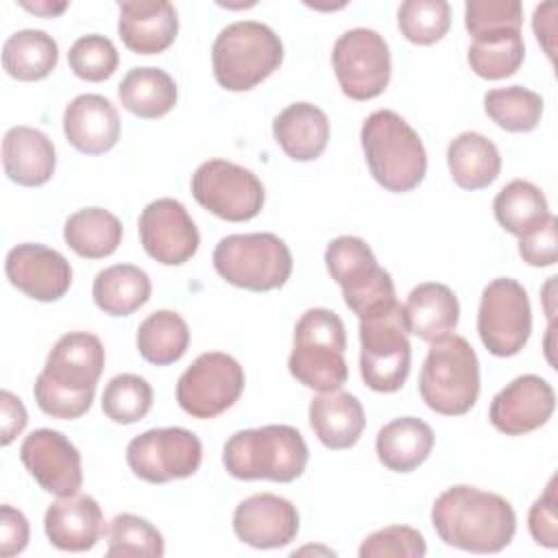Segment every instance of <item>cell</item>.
Returning a JSON list of instances; mask_svg holds the SVG:
<instances>
[{
  "label": "cell",
  "mask_w": 558,
  "mask_h": 558,
  "mask_svg": "<svg viewBox=\"0 0 558 558\" xmlns=\"http://www.w3.org/2000/svg\"><path fill=\"white\" fill-rule=\"evenodd\" d=\"M44 530L61 551H87L92 549L102 530V510L89 495H68L52 501L44 514Z\"/></svg>",
  "instance_id": "cell-23"
},
{
  "label": "cell",
  "mask_w": 558,
  "mask_h": 558,
  "mask_svg": "<svg viewBox=\"0 0 558 558\" xmlns=\"http://www.w3.org/2000/svg\"><path fill=\"white\" fill-rule=\"evenodd\" d=\"M523 7L519 0H469L464 4V26L473 39L501 33L521 31Z\"/></svg>",
  "instance_id": "cell-42"
},
{
  "label": "cell",
  "mask_w": 558,
  "mask_h": 558,
  "mask_svg": "<svg viewBox=\"0 0 558 558\" xmlns=\"http://www.w3.org/2000/svg\"><path fill=\"white\" fill-rule=\"evenodd\" d=\"M556 408V395L541 375H519L490 401L488 421L506 436H523L543 427Z\"/></svg>",
  "instance_id": "cell-18"
},
{
  "label": "cell",
  "mask_w": 558,
  "mask_h": 558,
  "mask_svg": "<svg viewBox=\"0 0 558 558\" xmlns=\"http://www.w3.org/2000/svg\"><path fill=\"white\" fill-rule=\"evenodd\" d=\"M0 408H2V438L0 442L7 447L13 442V438L17 434L24 432L26 423H28V414H26V408L22 403L20 397H15L13 392L9 390H2L0 392Z\"/></svg>",
  "instance_id": "cell-47"
},
{
  "label": "cell",
  "mask_w": 558,
  "mask_h": 558,
  "mask_svg": "<svg viewBox=\"0 0 558 558\" xmlns=\"http://www.w3.org/2000/svg\"><path fill=\"white\" fill-rule=\"evenodd\" d=\"M68 63L78 78L89 83H100V81H107L118 70L120 57L109 37L92 33V35L78 37L70 46Z\"/></svg>",
  "instance_id": "cell-41"
},
{
  "label": "cell",
  "mask_w": 558,
  "mask_h": 558,
  "mask_svg": "<svg viewBox=\"0 0 558 558\" xmlns=\"http://www.w3.org/2000/svg\"><path fill=\"white\" fill-rule=\"evenodd\" d=\"M135 344L146 362L168 366L185 355L190 347V327L181 314L157 310L140 323Z\"/></svg>",
  "instance_id": "cell-35"
},
{
  "label": "cell",
  "mask_w": 558,
  "mask_h": 558,
  "mask_svg": "<svg viewBox=\"0 0 558 558\" xmlns=\"http://www.w3.org/2000/svg\"><path fill=\"white\" fill-rule=\"evenodd\" d=\"M211 259L227 283L251 292L277 290L292 275V253L275 233L225 235Z\"/></svg>",
  "instance_id": "cell-9"
},
{
  "label": "cell",
  "mask_w": 558,
  "mask_h": 558,
  "mask_svg": "<svg viewBox=\"0 0 558 558\" xmlns=\"http://www.w3.org/2000/svg\"><path fill=\"white\" fill-rule=\"evenodd\" d=\"M148 275L133 264H113L100 270L92 286L98 310L109 316H129L150 299Z\"/></svg>",
  "instance_id": "cell-32"
},
{
  "label": "cell",
  "mask_w": 558,
  "mask_h": 558,
  "mask_svg": "<svg viewBox=\"0 0 558 558\" xmlns=\"http://www.w3.org/2000/svg\"><path fill=\"white\" fill-rule=\"evenodd\" d=\"M283 61L279 35L255 20L225 26L211 46L216 83L227 92H248L266 81Z\"/></svg>",
  "instance_id": "cell-6"
},
{
  "label": "cell",
  "mask_w": 558,
  "mask_h": 558,
  "mask_svg": "<svg viewBox=\"0 0 558 558\" xmlns=\"http://www.w3.org/2000/svg\"><path fill=\"white\" fill-rule=\"evenodd\" d=\"M31 527L28 519L22 510L2 504L0 506V556L11 558L15 554H22L28 545Z\"/></svg>",
  "instance_id": "cell-46"
},
{
  "label": "cell",
  "mask_w": 558,
  "mask_h": 558,
  "mask_svg": "<svg viewBox=\"0 0 558 558\" xmlns=\"http://www.w3.org/2000/svg\"><path fill=\"white\" fill-rule=\"evenodd\" d=\"M484 111L504 131L530 133L541 122L543 98L523 85L497 87L486 92Z\"/></svg>",
  "instance_id": "cell-37"
},
{
  "label": "cell",
  "mask_w": 558,
  "mask_h": 558,
  "mask_svg": "<svg viewBox=\"0 0 558 558\" xmlns=\"http://www.w3.org/2000/svg\"><path fill=\"white\" fill-rule=\"evenodd\" d=\"M63 240L78 257L102 259L122 244V222L102 207H85L68 216Z\"/></svg>",
  "instance_id": "cell-31"
},
{
  "label": "cell",
  "mask_w": 558,
  "mask_h": 558,
  "mask_svg": "<svg viewBox=\"0 0 558 558\" xmlns=\"http://www.w3.org/2000/svg\"><path fill=\"white\" fill-rule=\"evenodd\" d=\"M558 499H556V475L549 480L545 493L532 504L527 512V527L532 538L547 547L556 549L558 547Z\"/></svg>",
  "instance_id": "cell-44"
},
{
  "label": "cell",
  "mask_w": 558,
  "mask_h": 558,
  "mask_svg": "<svg viewBox=\"0 0 558 558\" xmlns=\"http://www.w3.org/2000/svg\"><path fill=\"white\" fill-rule=\"evenodd\" d=\"M233 532L255 549L286 547L299 532L296 506L272 493H255L235 506Z\"/></svg>",
  "instance_id": "cell-20"
},
{
  "label": "cell",
  "mask_w": 558,
  "mask_h": 558,
  "mask_svg": "<svg viewBox=\"0 0 558 558\" xmlns=\"http://www.w3.org/2000/svg\"><path fill=\"white\" fill-rule=\"evenodd\" d=\"M434 429L416 416H399L386 423L375 438L379 462L395 473L418 469L432 453Z\"/></svg>",
  "instance_id": "cell-28"
},
{
  "label": "cell",
  "mask_w": 558,
  "mask_h": 558,
  "mask_svg": "<svg viewBox=\"0 0 558 558\" xmlns=\"http://www.w3.org/2000/svg\"><path fill=\"white\" fill-rule=\"evenodd\" d=\"M192 196L209 214L246 222L264 207V185L255 172L227 159H207L192 174Z\"/></svg>",
  "instance_id": "cell-11"
},
{
  "label": "cell",
  "mask_w": 558,
  "mask_h": 558,
  "mask_svg": "<svg viewBox=\"0 0 558 558\" xmlns=\"http://www.w3.org/2000/svg\"><path fill=\"white\" fill-rule=\"evenodd\" d=\"M360 373L364 384L375 392H397L412 362V344L403 305L397 301L381 314L360 320Z\"/></svg>",
  "instance_id": "cell-10"
},
{
  "label": "cell",
  "mask_w": 558,
  "mask_h": 558,
  "mask_svg": "<svg viewBox=\"0 0 558 558\" xmlns=\"http://www.w3.org/2000/svg\"><path fill=\"white\" fill-rule=\"evenodd\" d=\"M432 525L449 547L473 554H497L510 545L517 530V514L512 504L501 495L456 484L436 497Z\"/></svg>",
  "instance_id": "cell-1"
},
{
  "label": "cell",
  "mask_w": 558,
  "mask_h": 558,
  "mask_svg": "<svg viewBox=\"0 0 558 558\" xmlns=\"http://www.w3.org/2000/svg\"><path fill=\"white\" fill-rule=\"evenodd\" d=\"M357 554L360 558H423L427 545L418 530L410 525H388L368 534Z\"/></svg>",
  "instance_id": "cell-43"
},
{
  "label": "cell",
  "mask_w": 558,
  "mask_h": 558,
  "mask_svg": "<svg viewBox=\"0 0 558 558\" xmlns=\"http://www.w3.org/2000/svg\"><path fill=\"white\" fill-rule=\"evenodd\" d=\"M310 425L314 436L327 449H351L364 427L366 416L364 408L355 395L344 390L320 392L310 401Z\"/></svg>",
  "instance_id": "cell-25"
},
{
  "label": "cell",
  "mask_w": 558,
  "mask_h": 558,
  "mask_svg": "<svg viewBox=\"0 0 558 558\" xmlns=\"http://www.w3.org/2000/svg\"><path fill=\"white\" fill-rule=\"evenodd\" d=\"M310 451L292 425H264L240 429L222 447V464L235 480L294 482L303 475Z\"/></svg>",
  "instance_id": "cell-4"
},
{
  "label": "cell",
  "mask_w": 558,
  "mask_h": 558,
  "mask_svg": "<svg viewBox=\"0 0 558 558\" xmlns=\"http://www.w3.org/2000/svg\"><path fill=\"white\" fill-rule=\"evenodd\" d=\"M525 59L521 31H501L473 39L466 52L471 70L486 81H501L519 72Z\"/></svg>",
  "instance_id": "cell-36"
},
{
  "label": "cell",
  "mask_w": 558,
  "mask_h": 558,
  "mask_svg": "<svg viewBox=\"0 0 558 558\" xmlns=\"http://www.w3.org/2000/svg\"><path fill=\"white\" fill-rule=\"evenodd\" d=\"M331 65L342 94L351 100H371L390 83V48L373 28L342 33L333 44Z\"/></svg>",
  "instance_id": "cell-13"
},
{
  "label": "cell",
  "mask_w": 558,
  "mask_h": 558,
  "mask_svg": "<svg viewBox=\"0 0 558 558\" xmlns=\"http://www.w3.org/2000/svg\"><path fill=\"white\" fill-rule=\"evenodd\" d=\"M519 255L525 264L545 268L558 259V218L551 214L538 229L519 238Z\"/></svg>",
  "instance_id": "cell-45"
},
{
  "label": "cell",
  "mask_w": 558,
  "mask_h": 558,
  "mask_svg": "<svg viewBox=\"0 0 558 558\" xmlns=\"http://www.w3.org/2000/svg\"><path fill=\"white\" fill-rule=\"evenodd\" d=\"M203 460L198 436L185 427H155L126 445L129 469L148 484L194 475Z\"/></svg>",
  "instance_id": "cell-15"
},
{
  "label": "cell",
  "mask_w": 558,
  "mask_h": 558,
  "mask_svg": "<svg viewBox=\"0 0 558 558\" xmlns=\"http://www.w3.org/2000/svg\"><path fill=\"white\" fill-rule=\"evenodd\" d=\"M408 331L425 342H436L458 327L460 303L453 290L445 283L427 281L412 288L403 303Z\"/></svg>",
  "instance_id": "cell-26"
},
{
  "label": "cell",
  "mask_w": 558,
  "mask_h": 558,
  "mask_svg": "<svg viewBox=\"0 0 558 558\" xmlns=\"http://www.w3.org/2000/svg\"><path fill=\"white\" fill-rule=\"evenodd\" d=\"M401 35L416 46L440 41L451 26V7L445 0H408L397 11Z\"/></svg>",
  "instance_id": "cell-40"
},
{
  "label": "cell",
  "mask_w": 558,
  "mask_h": 558,
  "mask_svg": "<svg viewBox=\"0 0 558 558\" xmlns=\"http://www.w3.org/2000/svg\"><path fill=\"white\" fill-rule=\"evenodd\" d=\"M102 368L105 347L98 336L89 331L63 333L33 386L39 410L63 421L83 416L92 408Z\"/></svg>",
  "instance_id": "cell-2"
},
{
  "label": "cell",
  "mask_w": 558,
  "mask_h": 558,
  "mask_svg": "<svg viewBox=\"0 0 558 558\" xmlns=\"http://www.w3.org/2000/svg\"><path fill=\"white\" fill-rule=\"evenodd\" d=\"M244 390V371L222 351L201 353L177 381V401L194 418H214L227 412Z\"/></svg>",
  "instance_id": "cell-14"
},
{
  "label": "cell",
  "mask_w": 558,
  "mask_h": 558,
  "mask_svg": "<svg viewBox=\"0 0 558 558\" xmlns=\"http://www.w3.org/2000/svg\"><path fill=\"white\" fill-rule=\"evenodd\" d=\"M347 331L342 318L325 307H310L294 325V342L288 357L292 377L310 390H338L347 377Z\"/></svg>",
  "instance_id": "cell-5"
},
{
  "label": "cell",
  "mask_w": 558,
  "mask_h": 558,
  "mask_svg": "<svg viewBox=\"0 0 558 558\" xmlns=\"http://www.w3.org/2000/svg\"><path fill=\"white\" fill-rule=\"evenodd\" d=\"M118 35L135 54H159L170 48L179 33L174 4L166 0L120 2Z\"/></svg>",
  "instance_id": "cell-22"
},
{
  "label": "cell",
  "mask_w": 558,
  "mask_h": 558,
  "mask_svg": "<svg viewBox=\"0 0 558 558\" xmlns=\"http://www.w3.org/2000/svg\"><path fill=\"white\" fill-rule=\"evenodd\" d=\"M63 133L78 153L102 155L120 140L118 109L100 94H81L63 111Z\"/></svg>",
  "instance_id": "cell-21"
},
{
  "label": "cell",
  "mask_w": 558,
  "mask_h": 558,
  "mask_svg": "<svg viewBox=\"0 0 558 558\" xmlns=\"http://www.w3.org/2000/svg\"><path fill=\"white\" fill-rule=\"evenodd\" d=\"M137 231L146 255L163 266H181L190 262L201 244L198 229L185 205L168 196L157 198L142 209Z\"/></svg>",
  "instance_id": "cell-16"
},
{
  "label": "cell",
  "mask_w": 558,
  "mask_h": 558,
  "mask_svg": "<svg viewBox=\"0 0 558 558\" xmlns=\"http://www.w3.org/2000/svg\"><path fill=\"white\" fill-rule=\"evenodd\" d=\"M26 11L41 15V17H54L59 13H63L68 9V2H48V0H39V2H20Z\"/></svg>",
  "instance_id": "cell-48"
},
{
  "label": "cell",
  "mask_w": 558,
  "mask_h": 558,
  "mask_svg": "<svg viewBox=\"0 0 558 558\" xmlns=\"http://www.w3.org/2000/svg\"><path fill=\"white\" fill-rule=\"evenodd\" d=\"M366 166L388 192L403 194L421 185L427 172V153L418 133L392 109L373 111L360 131Z\"/></svg>",
  "instance_id": "cell-3"
},
{
  "label": "cell",
  "mask_w": 558,
  "mask_h": 558,
  "mask_svg": "<svg viewBox=\"0 0 558 558\" xmlns=\"http://www.w3.org/2000/svg\"><path fill=\"white\" fill-rule=\"evenodd\" d=\"M477 333L488 353L517 355L532 333V307L525 288L510 277L493 279L480 299Z\"/></svg>",
  "instance_id": "cell-12"
},
{
  "label": "cell",
  "mask_w": 558,
  "mask_h": 558,
  "mask_svg": "<svg viewBox=\"0 0 558 558\" xmlns=\"http://www.w3.org/2000/svg\"><path fill=\"white\" fill-rule=\"evenodd\" d=\"M166 554L161 532L146 519L122 512L107 527L109 558H161Z\"/></svg>",
  "instance_id": "cell-38"
},
{
  "label": "cell",
  "mask_w": 558,
  "mask_h": 558,
  "mask_svg": "<svg viewBox=\"0 0 558 558\" xmlns=\"http://www.w3.org/2000/svg\"><path fill=\"white\" fill-rule=\"evenodd\" d=\"M425 405L445 416L466 414L480 397V362L462 336H445L432 342L418 377Z\"/></svg>",
  "instance_id": "cell-7"
},
{
  "label": "cell",
  "mask_w": 558,
  "mask_h": 558,
  "mask_svg": "<svg viewBox=\"0 0 558 558\" xmlns=\"http://www.w3.org/2000/svg\"><path fill=\"white\" fill-rule=\"evenodd\" d=\"M177 96L174 78L153 65L129 70L118 85L122 107L142 120H157L170 113L177 105Z\"/></svg>",
  "instance_id": "cell-30"
},
{
  "label": "cell",
  "mask_w": 558,
  "mask_h": 558,
  "mask_svg": "<svg viewBox=\"0 0 558 558\" xmlns=\"http://www.w3.org/2000/svg\"><path fill=\"white\" fill-rule=\"evenodd\" d=\"M493 214L501 229L517 238L532 233L551 216L541 187L525 179H514L497 192Z\"/></svg>",
  "instance_id": "cell-34"
},
{
  "label": "cell",
  "mask_w": 558,
  "mask_h": 558,
  "mask_svg": "<svg viewBox=\"0 0 558 558\" xmlns=\"http://www.w3.org/2000/svg\"><path fill=\"white\" fill-rule=\"evenodd\" d=\"M107 418L120 425H131L142 421L153 408L150 384L133 373H122L109 379L100 399Z\"/></svg>",
  "instance_id": "cell-39"
},
{
  "label": "cell",
  "mask_w": 558,
  "mask_h": 558,
  "mask_svg": "<svg viewBox=\"0 0 558 558\" xmlns=\"http://www.w3.org/2000/svg\"><path fill=\"white\" fill-rule=\"evenodd\" d=\"M451 179L462 190H484L501 172L499 148L477 131H464L447 146Z\"/></svg>",
  "instance_id": "cell-29"
},
{
  "label": "cell",
  "mask_w": 558,
  "mask_h": 558,
  "mask_svg": "<svg viewBox=\"0 0 558 558\" xmlns=\"http://www.w3.org/2000/svg\"><path fill=\"white\" fill-rule=\"evenodd\" d=\"M272 137L294 161H314L329 142V118L312 102H292L272 120Z\"/></svg>",
  "instance_id": "cell-27"
},
{
  "label": "cell",
  "mask_w": 558,
  "mask_h": 558,
  "mask_svg": "<svg viewBox=\"0 0 558 558\" xmlns=\"http://www.w3.org/2000/svg\"><path fill=\"white\" fill-rule=\"evenodd\" d=\"M57 155L52 140L33 126H11L2 140L4 174L24 187H39L54 174Z\"/></svg>",
  "instance_id": "cell-24"
},
{
  "label": "cell",
  "mask_w": 558,
  "mask_h": 558,
  "mask_svg": "<svg viewBox=\"0 0 558 558\" xmlns=\"http://www.w3.org/2000/svg\"><path fill=\"white\" fill-rule=\"evenodd\" d=\"M4 272L13 288L28 299L59 301L72 286V266L54 248L24 242L13 246L4 259Z\"/></svg>",
  "instance_id": "cell-19"
},
{
  "label": "cell",
  "mask_w": 558,
  "mask_h": 558,
  "mask_svg": "<svg viewBox=\"0 0 558 558\" xmlns=\"http://www.w3.org/2000/svg\"><path fill=\"white\" fill-rule=\"evenodd\" d=\"M57 41L39 28L17 31L2 46V68L17 81H41L57 68Z\"/></svg>",
  "instance_id": "cell-33"
},
{
  "label": "cell",
  "mask_w": 558,
  "mask_h": 558,
  "mask_svg": "<svg viewBox=\"0 0 558 558\" xmlns=\"http://www.w3.org/2000/svg\"><path fill=\"white\" fill-rule=\"evenodd\" d=\"M325 264L340 286L347 307L362 320L386 312L397 303L395 283L381 268L371 246L355 235H338L327 244Z\"/></svg>",
  "instance_id": "cell-8"
},
{
  "label": "cell",
  "mask_w": 558,
  "mask_h": 558,
  "mask_svg": "<svg viewBox=\"0 0 558 558\" xmlns=\"http://www.w3.org/2000/svg\"><path fill=\"white\" fill-rule=\"evenodd\" d=\"M20 460L31 477L50 495L68 497L83 484L78 449L57 429L41 427L31 432L22 447Z\"/></svg>",
  "instance_id": "cell-17"
}]
</instances>
